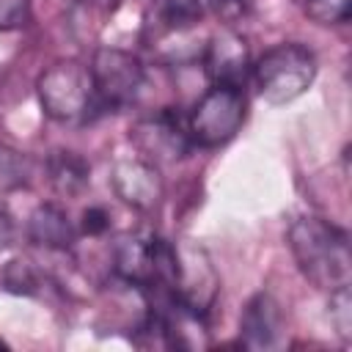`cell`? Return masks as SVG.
Segmentation results:
<instances>
[{
  "mask_svg": "<svg viewBox=\"0 0 352 352\" xmlns=\"http://www.w3.org/2000/svg\"><path fill=\"white\" fill-rule=\"evenodd\" d=\"M289 250L300 267V272L319 289H338L349 283L352 275V253L349 236L336 223L305 214L289 226Z\"/></svg>",
  "mask_w": 352,
  "mask_h": 352,
  "instance_id": "cell-1",
  "label": "cell"
},
{
  "mask_svg": "<svg viewBox=\"0 0 352 352\" xmlns=\"http://www.w3.org/2000/svg\"><path fill=\"white\" fill-rule=\"evenodd\" d=\"M250 77L267 104H289L302 96L316 77V58L297 41H283L267 50L253 66Z\"/></svg>",
  "mask_w": 352,
  "mask_h": 352,
  "instance_id": "cell-2",
  "label": "cell"
},
{
  "mask_svg": "<svg viewBox=\"0 0 352 352\" xmlns=\"http://www.w3.org/2000/svg\"><path fill=\"white\" fill-rule=\"evenodd\" d=\"M245 94L242 85L212 82L204 96L192 104L187 116V132L198 148H220L239 132L245 121Z\"/></svg>",
  "mask_w": 352,
  "mask_h": 352,
  "instance_id": "cell-3",
  "label": "cell"
},
{
  "mask_svg": "<svg viewBox=\"0 0 352 352\" xmlns=\"http://www.w3.org/2000/svg\"><path fill=\"white\" fill-rule=\"evenodd\" d=\"M36 91L44 113L52 121L74 124L96 113L91 72L77 60H58L50 69H44L36 82Z\"/></svg>",
  "mask_w": 352,
  "mask_h": 352,
  "instance_id": "cell-4",
  "label": "cell"
},
{
  "mask_svg": "<svg viewBox=\"0 0 352 352\" xmlns=\"http://www.w3.org/2000/svg\"><path fill=\"white\" fill-rule=\"evenodd\" d=\"M91 85L96 113L121 110L140 94L146 82V69L138 55L118 47H99L91 58Z\"/></svg>",
  "mask_w": 352,
  "mask_h": 352,
  "instance_id": "cell-5",
  "label": "cell"
},
{
  "mask_svg": "<svg viewBox=\"0 0 352 352\" xmlns=\"http://www.w3.org/2000/svg\"><path fill=\"white\" fill-rule=\"evenodd\" d=\"M176 248V275H173V300L195 314H206L217 297V272L204 248L192 242H173Z\"/></svg>",
  "mask_w": 352,
  "mask_h": 352,
  "instance_id": "cell-6",
  "label": "cell"
},
{
  "mask_svg": "<svg viewBox=\"0 0 352 352\" xmlns=\"http://www.w3.org/2000/svg\"><path fill=\"white\" fill-rule=\"evenodd\" d=\"M132 140L143 151V157L154 165L162 160H182L192 148L187 132V116H182L173 107H165L157 116L138 121L132 126Z\"/></svg>",
  "mask_w": 352,
  "mask_h": 352,
  "instance_id": "cell-7",
  "label": "cell"
},
{
  "mask_svg": "<svg viewBox=\"0 0 352 352\" xmlns=\"http://www.w3.org/2000/svg\"><path fill=\"white\" fill-rule=\"evenodd\" d=\"M113 190L118 192V198H124L126 204H132L135 209H154L162 201V179L154 162H148L146 157H126L118 160L113 165Z\"/></svg>",
  "mask_w": 352,
  "mask_h": 352,
  "instance_id": "cell-8",
  "label": "cell"
},
{
  "mask_svg": "<svg viewBox=\"0 0 352 352\" xmlns=\"http://www.w3.org/2000/svg\"><path fill=\"white\" fill-rule=\"evenodd\" d=\"M283 336V311L278 300L267 292H258L248 300L239 319V338L248 349H270L278 346Z\"/></svg>",
  "mask_w": 352,
  "mask_h": 352,
  "instance_id": "cell-9",
  "label": "cell"
},
{
  "mask_svg": "<svg viewBox=\"0 0 352 352\" xmlns=\"http://www.w3.org/2000/svg\"><path fill=\"white\" fill-rule=\"evenodd\" d=\"M204 66L206 74L212 77V82H231V85H242L248 77V50L245 41L236 33H217L206 50H204Z\"/></svg>",
  "mask_w": 352,
  "mask_h": 352,
  "instance_id": "cell-10",
  "label": "cell"
},
{
  "mask_svg": "<svg viewBox=\"0 0 352 352\" xmlns=\"http://www.w3.org/2000/svg\"><path fill=\"white\" fill-rule=\"evenodd\" d=\"M28 236L38 248L47 250H66L74 245V226L66 217V212L55 204H41L30 217H28Z\"/></svg>",
  "mask_w": 352,
  "mask_h": 352,
  "instance_id": "cell-11",
  "label": "cell"
},
{
  "mask_svg": "<svg viewBox=\"0 0 352 352\" xmlns=\"http://www.w3.org/2000/svg\"><path fill=\"white\" fill-rule=\"evenodd\" d=\"M47 173H50V184L55 187V192L66 198L82 192V187L88 184V165L74 151H55L47 160Z\"/></svg>",
  "mask_w": 352,
  "mask_h": 352,
  "instance_id": "cell-12",
  "label": "cell"
},
{
  "mask_svg": "<svg viewBox=\"0 0 352 352\" xmlns=\"http://www.w3.org/2000/svg\"><path fill=\"white\" fill-rule=\"evenodd\" d=\"M201 16H204L201 0H154L151 3V25L165 33L187 30Z\"/></svg>",
  "mask_w": 352,
  "mask_h": 352,
  "instance_id": "cell-13",
  "label": "cell"
},
{
  "mask_svg": "<svg viewBox=\"0 0 352 352\" xmlns=\"http://www.w3.org/2000/svg\"><path fill=\"white\" fill-rule=\"evenodd\" d=\"M330 322H333L336 333L344 341L352 338V294H349V283L330 292Z\"/></svg>",
  "mask_w": 352,
  "mask_h": 352,
  "instance_id": "cell-14",
  "label": "cell"
},
{
  "mask_svg": "<svg viewBox=\"0 0 352 352\" xmlns=\"http://www.w3.org/2000/svg\"><path fill=\"white\" fill-rule=\"evenodd\" d=\"M352 0H305V14L316 25H341L349 19Z\"/></svg>",
  "mask_w": 352,
  "mask_h": 352,
  "instance_id": "cell-15",
  "label": "cell"
},
{
  "mask_svg": "<svg viewBox=\"0 0 352 352\" xmlns=\"http://www.w3.org/2000/svg\"><path fill=\"white\" fill-rule=\"evenodd\" d=\"M28 176H30L28 157H22L19 151H11V148H0V184L16 187V184H25Z\"/></svg>",
  "mask_w": 352,
  "mask_h": 352,
  "instance_id": "cell-16",
  "label": "cell"
},
{
  "mask_svg": "<svg viewBox=\"0 0 352 352\" xmlns=\"http://www.w3.org/2000/svg\"><path fill=\"white\" fill-rule=\"evenodd\" d=\"M3 283L8 292H16V294H30L36 289V275L33 270L25 264V261H11L3 272Z\"/></svg>",
  "mask_w": 352,
  "mask_h": 352,
  "instance_id": "cell-17",
  "label": "cell"
},
{
  "mask_svg": "<svg viewBox=\"0 0 352 352\" xmlns=\"http://www.w3.org/2000/svg\"><path fill=\"white\" fill-rule=\"evenodd\" d=\"M110 228V214L102 209V206H88L82 212V220H80V234H88V236H99Z\"/></svg>",
  "mask_w": 352,
  "mask_h": 352,
  "instance_id": "cell-18",
  "label": "cell"
},
{
  "mask_svg": "<svg viewBox=\"0 0 352 352\" xmlns=\"http://www.w3.org/2000/svg\"><path fill=\"white\" fill-rule=\"evenodd\" d=\"M28 6L30 0H0V30L22 25L28 16Z\"/></svg>",
  "mask_w": 352,
  "mask_h": 352,
  "instance_id": "cell-19",
  "label": "cell"
},
{
  "mask_svg": "<svg viewBox=\"0 0 352 352\" xmlns=\"http://www.w3.org/2000/svg\"><path fill=\"white\" fill-rule=\"evenodd\" d=\"M14 239H16V223L6 209H0V250H6Z\"/></svg>",
  "mask_w": 352,
  "mask_h": 352,
  "instance_id": "cell-20",
  "label": "cell"
},
{
  "mask_svg": "<svg viewBox=\"0 0 352 352\" xmlns=\"http://www.w3.org/2000/svg\"><path fill=\"white\" fill-rule=\"evenodd\" d=\"M212 3H214L217 11H226V14L228 11H239L245 6V0H212Z\"/></svg>",
  "mask_w": 352,
  "mask_h": 352,
  "instance_id": "cell-21",
  "label": "cell"
},
{
  "mask_svg": "<svg viewBox=\"0 0 352 352\" xmlns=\"http://www.w3.org/2000/svg\"><path fill=\"white\" fill-rule=\"evenodd\" d=\"M0 346H3V344H0Z\"/></svg>",
  "mask_w": 352,
  "mask_h": 352,
  "instance_id": "cell-22",
  "label": "cell"
}]
</instances>
